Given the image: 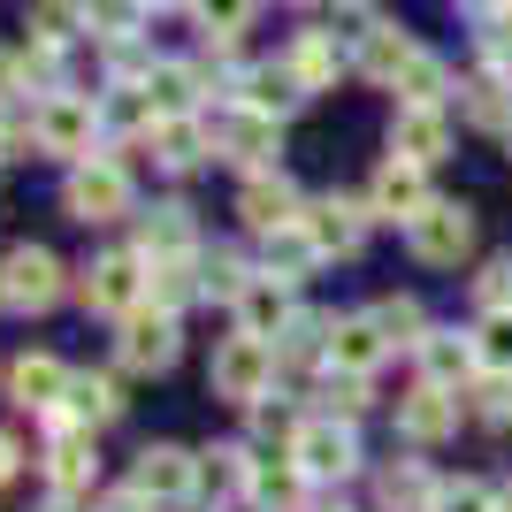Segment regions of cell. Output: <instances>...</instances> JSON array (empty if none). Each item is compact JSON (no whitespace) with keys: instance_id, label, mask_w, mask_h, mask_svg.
Returning a JSON list of instances; mask_svg holds the SVG:
<instances>
[{"instance_id":"obj_1","label":"cell","mask_w":512,"mask_h":512,"mask_svg":"<svg viewBox=\"0 0 512 512\" xmlns=\"http://www.w3.org/2000/svg\"><path fill=\"white\" fill-rule=\"evenodd\" d=\"M268 383H276V344H268V337H245V329H237V337L214 352V390H222L230 406H253Z\"/></svg>"},{"instance_id":"obj_2","label":"cell","mask_w":512,"mask_h":512,"mask_svg":"<svg viewBox=\"0 0 512 512\" xmlns=\"http://www.w3.org/2000/svg\"><path fill=\"white\" fill-rule=\"evenodd\" d=\"M406 237H413V253H421L428 268H451V260L474 245V214L459 207V199H428V207L406 222Z\"/></svg>"},{"instance_id":"obj_3","label":"cell","mask_w":512,"mask_h":512,"mask_svg":"<svg viewBox=\"0 0 512 512\" xmlns=\"http://www.w3.org/2000/svg\"><path fill=\"white\" fill-rule=\"evenodd\" d=\"M39 146L46 153H69V161H85L92 153V138H100V107L92 100H77V92H46V107H39Z\"/></svg>"},{"instance_id":"obj_4","label":"cell","mask_w":512,"mask_h":512,"mask_svg":"<svg viewBox=\"0 0 512 512\" xmlns=\"http://www.w3.org/2000/svg\"><path fill=\"white\" fill-rule=\"evenodd\" d=\"M62 199H69L77 222H115V214H130V176L115 169V161H77Z\"/></svg>"},{"instance_id":"obj_5","label":"cell","mask_w":512,"mask_h":512,"mask_svg":"<svg viewBox=\"0 0 512 512\" xmlns=\"http://www.w3.org/2000/svg\"><path fill=\"white\" fill-rule=\"evenodd\" d=\"M0 299L23 306V314L54 306V299H62V268H54V253H39V245H16V253L0 260Z\"/></svg>"},{"instance_id":"obj_6","label":"cell","mask_w":512,"mask_h":512,"mask_svg":"<svg viewBox=\"0 0 512 512\" xmlns=\"http://www.w3.org/2000/svg\"><path fill=\"white\" fill-rule=\"evenodd\" d=\"M138 299H146V253H107L100 268L85 276V306H100V314H138Z\"/></svg>"},{"instance_id":"obj_7","label":"cell","mask_w":512,"mask_h":512,"mask_svg":"<svg viewBox=\"0 0 512 512\" xmlns=\"http://www.w3.org/2000/svg\"><path fill=\"white\" fill-rule=\"evenodd\" d=\"M222 153H230L237 169L268 176V161H276V115H260V107H237V115H222Z\"/></svg>"},{"instance_id":"obj_8","label":"cell","mask_w":512,"mask_h":512,"mask_svg":"<svg viewBox=\"0 0 512 512\" xmlns=\"http://www.w3.org/2000/svg\"><path fill=\"white\" fill-rule=\"evenodd\" d=\"M176 360V321H169V306H138V314L123 321V367H138V375H153V367H169Z\"/></svg>"},{"instance_id":"obj_9","label":"cell","mask_w":512,"mask_h":512,"mask_svg":"<svg viewBox=\"0 0 512 512\" xmlns=\"http://www.w3.org/2000/svg\"><path fill=\"white\" fill-rule=\"evenodd\" d=\"M367 207H375V214H390V222H413V214L428 207L421 161H398V153H390L383 169H375V184H367Z\"/></svg>"},{"instance_id":"obj_10","label":"cell","mask_w":512,"mask_h":512,"mask_svg":"<svg viewBox=\"0 0 512 512\" xmlns=\"http://www.w3.org/2000/svg\"><path fill=\"white\" fill-rule=\"evenodd\" d=\"M451 146V123H444V107H398V123H390V153L398 161H444Z\"/></svg>"},{"instance_id":"obj_11","label":"cell","mask_w":512,"mask_h":512,"mask_svg":"<svg viewBox=\"0 0 512 512\" xmlns=\"http://www.w3.org/2000/svg\"><path fill=\"white\" fill-rule=\"evenodd\" d=\"M291 459H299L314 482H337V474H352V436H344L337 421H314L291 436Z\"/></svg>"},{"instance_id":"obj_12","label":"cell","mask_w":512,"mask_h":512,"mask_svg":"<svg viewBox=\"0 0 512 512\" xmlns=\"http://www.w3.org/2000/svg\"><path fill=\"white\" fill-rule=\"evenodd\" d=\"M237 214H245L260 237H276V230H291L306 207H299V192H291L283 176H253V184H245V199H237Z\"/></svg>"},{"instance_id":"obj_13","label":"cell","mask_w":512,"mask_h":512,"mask_svg":"<svg viewBox=\"0 0 512 512\" xmlns=\"http://www.w3.org/2000/svg\"><path fill=\"white\" fill-rule=\"evenodd\" d=\"M390 344H383V329L367 314H352V321H329V360H337V375H375V360H383Z\"/></svg>"},{"instance_id":"obj_14","label":"cell","mask_w":512,"mask_h":512,"mask_svg":"<svg viewBox=\"0 0 512 512\" xmlns=\"http://www.w3.org/2000/svg\"><path fill=\"white\" fill-rule=\"evenodd\" d=\"M8 390H16V406H31V413H54V406L69 398V367H62V360H46V352H31V360H16Z\"/></svg>"},{"instance_id":"obj_15","label":"cell","mask_w":512,"mask_h":512,"mask_svg":"<svg viewBox=\"0 0 512 512\" xmlns=\"http://www.w3.org/2000/svg\"><path fill=\"white\" fill-rule=\"evenodd\" d=\"M92 474H100V459H92V436L85 428H62L54 436V459H46V482L62 497H85L92 490Z\"/></svg>"},{"instance_id":"obj_16","label":"cell","mask_w":512,"mask_h":512,"mask_svg":"<svg viewBox=\"0 0 512 512\" xmlns=\"http://www.w3.org/2000/svg\"><path fill=\"white\" fill-rule=\"evenodd\" d=\"M237 321H245V337H276L283 321H291V283L283 276H253L245 299H237Z\"/></svg>"},{"instance_id":"obj_17","label":"cell","mask_w":512,"mask_h":512,"mask_svg":"<svg viewBox=\"0 0 512 512\" xmlns=\"http://www.w3.org/2000/svg\"><path fill=\"white\" fill-rule=\"evenodd\" d=\"M413 352H421V367H428V383H436V390L467 383L474 367H482V360H474V337H451V329H428Z\"/></svg>"},{"instance_id":"obj_18","label":"cell","mask_w":512,"mask_h":512,"mask_svg":"<svg viewBox=\"0 0 512 512\" xmlns=\"http://www.w3.org/2000/svg\"><path fill=\"white\" fill-rule=\"evenodd\" d=\"M451 421H459V398H451V390H436V383H421L406 406H398V428H406L413 444H436V436H451Z\"/></svg>"},{"instance_id":"obj_19","label":"cell","mask_w":512,"mask_h":512,"mask_svg":"<svg viewBox=\"0 0 512 512\" xmlns=\"http://www.w3.org/2000/svg\"><path fill=\"white\" fill-rule=\"evenodd\" d=\"M299 230L314 237L321 253H352V245H360V207H352V199H314V207L299 214Z\"/></svg>"},{"instance_id":"obj_20","label":"cell","mask_w":512,"mask_h":512,"mask_svg":"<svg viewBox=\"0 0 512 512\" xmlns=\"http://www.w3.org/2000/svg\"><path fill=\"white\" fill-rule=\"evenodd\" d=\"M413 62H421V46H413L406 31H390V23H375V31L360 39V69L375 77V85H398Z\"/></svg>"},{"instance_id":"obj_21","label":"cell","mask_w":512,"mask_h":512,"mask_svg":"<svg viewBox=\"0 0 512 512\" xmlns=\"http://www.w3.org/2000/svg\"><path fill=\"white\" fill-rule=\"evenodd\" d=\"M184 490H199V467L184 459V451H138V497H184Z\"/></svg>"},{"instance_id":"obj_22","label":"cell","mask_w":512,"mask_h":512,"mask_svg":"<svg viewBox=\"0 0 512 512\" xmlns=\"http://www.w3.org/2000/svg\"><path fill=\"white\" fill-rule=\"evenodd\" d=\"M146 100H153V115H161V123H169V115H192L199 69H192V62H153V69H146Z\"/></svg>"},{"instance_id":"obj_23","label":"cell","mask_w":512,"mask_h":512,"mask_svg":"<svg viewBox=\"0 0 512 512\" xmlns=\"http://www.w3.org/2000/svg\"><path fill=\"white\" fill-rule=\"evenodd\" d=\"M245 497H253L260 512H291L306 497V467H276V459H260V467L245 474Z\"/></svg>"},{"instance_id":"obj_24","label":"cell","mask_w":512,"mask_h":512,"mask_svg":"<svg viewBox=\"0 0 512 512\" xmlns=\"http://www.w3.org/2000/svg\"><path fill=\"white\" fill-rule=\"evenodd\" d=\"M153 138H161V161H169V169H199L214 153V138L199 130V115H169V123H153Z\"/></svg>"},{"instance_id":"obj_25","label":"cell","mask_w":512,"mask_h":512,"mask_svg":"<svg viewBox=\"0 0 512 512\" xmlns=\"http://www.w3.org/2000/svg\"><path fill=\"white\" fill-rule=\"evenodd\" d=\"M291 77H299V92H321L329 85V77H337V39H329V31H306L299 46H291Z\"/></svg>"},{"instance_id":"obj_26","label":"cell","mask_w":512,"mask_h":512,"mask_svg":"<svg viewBox=\"0 0 512 512\" xmlns=\"http://www.w3.org/2000/svg\"><path fill=\"white\" fill-rule=\"evenodd\" d=\"M237 92H245V107H260V115H283V107L299 100V77H291V69H245Z\"/></svg>"},{"instance_id":"obj_27","label":"cell","mask_w":512,"mask_h":512,"mask_svg":"<svg viewBox=\"0 0 512 512\" xmlns=\"http://www.w3.org/2000/svg\"><path fill=\"white\" fill-rule=\"evenodd\" d=\"M77 421H115L123 413V398H115V383L107 375H69V398H62Z\"/></svg>"},{"instance_id":"obj_28","label":"cell","mask_w":512,"mask_h":512,"mask_svg":"<svg viewBox=\"0 0 512 512\" xmlns=\"http://www.w3.org/2000/svg\"><path fill=\"white\" fill-rule=\"evenodd\" d=\"M192 253V222H184V207H153L146 214V260H176Z\"/></svg>"},{"instance_id":"obj_29","label":"cell","mask_w":512,"mask_h":512,"mask_svg":"<svg viewBox=\"0 0 512 512\" xmlns=\"http://www.w3.org/2000/svg\"><path fill=\"white\" fill-rule=\"evenodd\" d=\"M467 123L512 130V92H505V77H474V85H467Z\"/></svg>"},{"instance_id":"obj_30","label":"cell","mask_w":512,"mask_h":512,"mask_svg":"<svg viewBox=\"0 0 512 512\" xmlns=\"http://www.w3.org/2000/svg\"><path fill=\"white\" fill-rule=\"evenodd\" d=\"M314 260H321V245H314V237L299 230V222H291V230H276V237H268V276H276V268H283V283H291V276H306Z\"/></svg>"},{"instance_id":"obj_31","label":"cell","mask_w":512,"mask_h":512,"mask_svg":"<svg viewBox=\"0 0 512 512\" xmlns=\"http://www.w3.org/2000/svg\"><path fill=\"white\" fill-rule=\"evenodd\" d=\"M474 360L490 367V375H512V314H482V329H474Z\"/></svg>"},{"instance_id":"obj_32","label":"cell","mask_w":512,"mask_h":512,"mask_svg":"<svg viewBox=\"0 0 512 512\" xmlns=\"http://www.w3.org/2000/svg\"><path fill=\"white\" fill-rule=\"evenodd\" d=\"M138 16H146V0H85V23L100 31L107 46L130 39V31H138Z\"/></svg>"},{"instance_id":"obj_33","label":"cell","mask_w":512,"mask_h":512,"mask_svg":"<svg viewBox=\"0 0 512 512\" xmlns=\"http://www.w3.org/2000/svg\"><path fill=\"white\" fill-rule=\"evenodd\" d=\"M398 92H406V107H436L451 92V69L436 62V54H421V62L406 69V77H398Z\"/></svg>"},{"instance_id":"obj_34","label":"cell","mask_w":512,"mask_h":512,"mask_svg":"<svg viewBox=\"0 0 512 512\" xmlns=\"http://www.w3.org/2000/svg\"><path fill=\"white\" fill-rule=\"evenodd\" d=\"M31 31L62 46L69 31H85V0H31Z\"/></svg>"},{"instance_id":"obj_35","label":"cell","mask_w":512,"mask_h":512,"mask_svg":"<svg viewBox=\"0 0 512 512\" xmlns=\"http://www.w3.org/2000/svg\"><path fill=\"white\" fill-rule=\"evenodd\" d=\"M367 321L383 329V344H421V337H428V329H421V306H413V299H383Z\"/></svg>"},{"instance_id":"obj_36","label":"cell","mask_w":512,"mask_h":512,"mask_svg":"<svg viewBox=\"0 0 512 512\" xmlns=\"http://www.w3.org/2000/svg\"><path fill=\"white\" fill-rule=\"evenodd\" d=\"M192 8H199V23H207L214 46H230L237 31H245V16H253V0H192Z\"/></svg>"},{"instance_id":"obj_37","label":"cell","mask_w":512,"mask_h":512,"mask_svg":"<svg viewBox=\"0 0 512 512\" xmlns=\"http://www.w3.org/2000/svg\"><path fill=\"white\" fill-rule=\"evenodd\" d=\"M245 459H237V451H207V459H199V490H214V497H230V490H245Z\"/></svg>"},{"instance_id":"obj_38","label":"cell","mask_w":512,"mask_h":512,"mask_svg":"<svg viewBox=\"0 0 512 512\" xmlns=\"http://www.w3.org/2000/svg\"><path fill=\"white\" fill-rule=\"evenodd\" d=\"M474 291H482V314H512V253H505V260H490Z\"/></svg>"},{"instance_id":"obj_39","label":"cell","mask_w":512,"mask_h":512,"mask_svg":"<svg viewBox=\"0 0 512 512\" xmlns=\"http://www.w3.org/2000/svg\"><path fill=\"white\" fill-rule=\"evenodd\" d=\"M153 276H161V306H184V299H192V253L153 260Z\"/></svg>"},{"instance_id":"obj_40","label":"cell","mask_w":512,"mask_h":512,"mask_svg":"<svg viewBox=\"0 0 512 512\" xmlns=\"http://www.w3.org/2000/svg\"><path fill=\"white\" fill-rule=\"evenodd\" d=\"M321 398H329V413H344V421H352V413L367 406V375H329V383H321Z\"/></svg>"},{"instance_id":"obj_41","label":"cell","mask_w":512,"mask_h":512,"mask_svg":"<svg viewBox=\"0 0 512 512\" xmlns=\"http://www.w3.org/2000/svg\"><path fill=\"white\" fill-rule=\"evenodd\" d=\"M436 512H497V497L482 482H459V490H436Z\"/></svg>"},{"instance_id":"obj_42","label":"cell","mask_w":512,"mask_h":512,"mask_svg":"<svg viewBox=\"0 0 512 512\" xmlns=\"http://www.w3.org/2000/svg\"><path fill=\"white\" fill-rule=\"evenodd\" d=\"M245 283H253V276H245L230 253H214V260H207V291H222V299H245Z\"/></svg>"},{"instance_id":"obj_43","label":"cell","mask_w":512,"mask_h":512,"mask_svg":"<svg viewBox=\"0 0 512 512\" xmlns=\"http://www.w3.org/2000/svg\"><path fill=\"white\" fill-rule=\"evenodd\" d=\"M482 413H490V421H512V375H490V383H482Z\"/></svg>"},{"instance_id":"obj_44","label":"cell","mask_w":512,"mask_h":512,"mask_svg":"<svg viewBox=\"0 0 512 512\" xmlns=\"http://www.w3.org/2000/svg\"><path fill=\"white\" fill-rule=\"evenodd\" d=\"M16 85H23V54H0V100H8Z\"/></svg>"},{"instance_id":"obj_45","label":"cell","mask_w":512,"mask_h":512,"mask_svg":"<svg viewBox=\"0 0 512 512\" xmlns=\"http://www.w3.org/2000/svg\"><path fill=\"white\" fill-rule=\"evenodd\" d=\"M490 62H505V69H512V23H505V31H490Z\"/></svg>"},{"instance_id":"obj_46","label":"cell","mask_w":512,"mask_h":512,"mask_svg":"<svg viewBox=\"0 0 512 512\" xmlns=\"http://www.w3.org/2000/svg\"><path fill=\"white\" fill-rule=\"evenodd\" d=\"M8 474H16V444H8V436H0V482H8Z\"/></svg>"},{"instance_id":"obj_47","label":"cell","mask_w":512,"mask_h":512,"mask_svg":"<svg viewBox=\"0 0 512 512\" xmlns=\"http://www.w3.org/2000/svg\"><path fill=\"white\" fill-rule=\"evenodd\" d=\"M467 8H482V16H505V8H512V0H467Z\"/></svg>"},{"instance_id":"obj_48","label":"cell","mask_w":512,"mask_h":512,"mask_svg":"<svg viewBox=\"0 0 512 512\" xmlns=\"http://www.w3.org/2000/svg\"><path fill=\"white\" fill-rule=\"evenodd\" d=\"M146 8H184V0H146Z\"/></svg>"},{"instance_id":"obj_49","label":"cell","mask_w":512,"mask_h":512,"mask_svg":"<svg viewBox=\"0 0 512 512\" xmlns=\"http://www.w3.org/2000/svg\"><path fill=\"white\" fill-rule=\"evenodd\" d=\"M497 512H512V490H505V497H497Z\"/></svg>"},{"instance_id":"obj_50","label":"cell","mask_w":512,"mask_h":512,"mask_svg":"<svg viewBox=\"0 0 512 512\" xmlns=\"http://www.w3.org/2000/svg\"><path fill=\"white\" fill-rule=\"evenodd\" d=\"M360 8H367V0H360Z\"/></svg>"},{"instance_id":"obj_51","label":"cell","mask_w":512,"mask_h":512,"mask_svg":"<svg viewBox=\"0 0 512 512\" xmlns=\"http://www.w3.org/2000/svg\"><path fill=\"white\" fill-rule=\"evenodd\" d=\"M505 138H512V130H505Z\"/></svg>"}]
</instances>
